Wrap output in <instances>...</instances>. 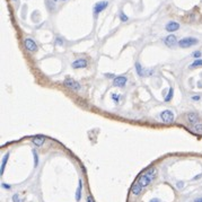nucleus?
<instances>
[{
    "mask_svg": "<svg viewBox=\"0 0 202 202\" xmlns=\"http://www.w3.org/2000/svg\"><path fill=\"white\" fill-rule=\"evenodd\" d=\"M62 1H66V0H62Z\"/></svg>",
    "mask_w": 202,
    "mask_h": 202,
    "instance_id": "nucleus-33",
    "label": "nucleus"
},
{
    "mask_svg": "<svg viewBox=\"0 0 202 202\" xmlns=\"http://www.w3.org/2000/svg\"><path fill=\"white\" fill-rule=\"evenodd\" d=\"M13 201L14 202H24V200L19 197L18 193H16V194H14V195H13Z\"/></svg>",
    "mask_w": 202,
    "mask_h": 202,
    "instance_id": "nucleus-20",
    "label": "nucleus"
},
{
    "mask_svg": "<svg viewBox=\"0 0 202 202\" xmlns=\"http://www.w3.org/2000/svg\"><path fill=\"white\" fill-rule=\"evenodd\" d=\"M53 1H58V0H53Z\"/></svg>",
    "mask_w": 202,
    "mask_h": 202,
    "instance_id": "nucleus-32",
    "label": "nucleus"
},
{
    "mask_svg": "<svg viewBox=\"0 0 202 202\" xmlns=\"http://www.w3.org/2000/svg\"><path fill=\"white\" fill-rule=\"evenodd\" d=\"M112 99H113L115 103H119V101H120V96H119L117 94H112Z\"/></svg>",
    "mask_w": 202,
    "mask_h": 202,
    "instance_id": "nucleus-22",
    "label": "nucleus"
},
{
    "mask_svg": "<svg viewBox=\"0 0 202 202\" xmlns=\"http://www.w3.org/2000/svg\"><path fill=\"white\" fill-rule=\"evenodd\" d=\"M164 43H165L167 46L173 48V46H175L179 42H177V40H176V36H175V35H168V36H166L165 38H164Z\"/></svg>",
    "mask_w": 202,
    "mask_h": 202,
    "instance_id": "nucleus-8",
    "label": "nucleus"
},
{
    "mask_svg": "<svg viewBox=\"0 0 202 202\" xmlns=\"http://www.w3.org/2000/svg\"><path fill=\"white\" fill-rule=\"evenodd\" d=\"M109 6V2L107 1H99L97 2L95 6H94V14L95 15H98L101 11H103L106 7Z\"/></svg>",
    "mask_w": 202,
    "mask_h": 202,
    "instance_id": "nucleus-6",
    "label": "nucleus"
},
{
    "mask_svg": "<svg viewBox=\"0 0 202 202\" xmlns=\"http://www.w3.org/2000/svg\"><path fill=\"white\" fill-rule=\"evenodd\" d=\"M131 191H132V193L134 194V195H139L140 193H141V191H142V189L138 185L137 183H134L132 185V189H131Z\"/></svg>",
    "mask_w": 202,
    "mask_h": 202,
    "instance_id": "nucleus-13",
    "label": "nucleus"
},
{
    "mask_svg": "<svg viewBox=\"0 0 202 202\" xmlns=\"http://www.w3.org/2000/svg\"><path fill=\"white\" fill-rule=\"evenodd\" d=\"M87 202H95V200H94V198H93L92 194H89V195L87 197Z\"/></svg>",
    "mask_w": 202,
    "mask_h": 202,
    "instance_id": "nucleus-26",
    "label": "nucleus"
},
{
    "mask_svg": "<svg viewBox=\"0 0 202 202\" xmlns=\"http://www.w3.org/2000/svg\"><path fill=\"white\" fill-rule=\"evenodd\" d=\"M149 202H159V200L158 199H152V200H150Z\"/></svg>",
    "mask_w": 202,
    "mask_h": 202,
    "instance_id": "nucleus-30",
    "label": "nucleus"
},
{
    "mask_svg": "<svg viewBox=\"0 0 202 202\" xmlns=\"http://www.w3.org/2000/svg\"><path fill=\"white\" fill-rule=\"evenodd\" d=\"M200 99V96H192V101H199Z\"/></svg>",
    "mask_w": 202,
    "mask_h": 202,
    "instance_id": "nucleus-28",
    "label": "nucleus"
},
{
    "mask_svg": "<svg viewBox=\"0 0 202 202\" xmlns=\"http://www.w3.org/2000/svg\"><path fill=\"white\" fill-rule=\"evenodd\" d=\"M87 67V61L85 59H77L72 62V68L79 69V68H86Z\"/></svg>",
    "mask_w": 202,
    "mask_h": 202,
    "instance_id": "nucleus-9",
    "label": "nucleus"
},
{
    "mask_svg": "<svg viewBox=\"0 0 202 202\" xmlns=\"http://www.w3.org/2000/svg\"><path fill=\"white\" fill-rule=\"evenodd\" d=\"M173 94H174V89L173 88H169V92H168V95L165 97V102H169L172 98H173Z\"/></svg>",
    "mask_w": 202,
    "mask_h": 202,
    "instance_id": "nucleus-19",
    "label": "nucleus"
},
{
    "mask_svg": "<svg viewBox=\"0 0 202 202\" xmlns=\"http://www.w3.org/2000/svg\"><path fill=\"white\" fill-rule=\"evenodd\" d=\"M24 45L30 52H36L37 51V44L32 38H25L24 40Z\"/></svg>",
    "mask_w": 202,
    "mask_h": 202,
    "instance_id": "nucleus-5",
    "label": "nucleus"
},
{
    "mask_svg": "<svg viewBox=\"0 0 202 202\" xmlns=\"http://www.w3.org/2000/svg\"><path fill=\"white\" fill-rule=\"evenodd\" d=\"M8 158H9V154H6L2 158V163H1V174H3V170H5V167H6V164L8 162Z\"/></svg>",
    "mask_w": 202,
    "mask_h": 202,
    "instance_id": "nucleus-14",
    "label": "nucleus"
},
{
    "mask_svg": "<svg viewBox=\"0 0 202 202\" xmlns=\"http://www.w3.org/2000/svg\"><path fill=\"white\" fill-rule=\"evenodd\" d=\"M200 66H202V59H198L190 66V68H195V67H200Z\"/></svg>",
    "mask_w": 202,
    "mask_h": 202,
    "instance_id": "nucleus-18",
    "label": "nucleus"
},
{
    "mask_svg": "<svg viewBox=\"0 0 202 202\" xmlns=\"http://www.w3.org/2000/svg\"><path fill=\"white\" fill-rule=\"evenodd\" d=\"M119 16H120V19H121V21H128V19H129L128 16H127V15H124V13H123V11H121Z\"/></svg>",
    "mask_w": 202,
    "mask_h": 202,
    "instance_id": "nucleus-21",
    "label": "nucleus"
},
{
    "mask_svg": "<svg viewBox=\"0 0 202 202\" xmlns=\"http://www.w3.org/2000/svg\"><path fill=\"white\" fill-rule=\"evenodd\" d=\"M127 84V77L125 76H117L113 80V85L115 87H124Z\"/></svg>",
    "mask_w": 202,
    "mask_h": 202,
    "instance_id": "nucleus-7",
    "label": "nucleus"
},
{
    "mask_svg": "<svg viewBox=\"0 0 202 202\" xmlns=\"http://www.w3.org/2000/svg\"><path fill=\"white\" fill-rule=\"evenodd\" d=\"M55 43H56L58 45H62V44H63V40L60 38V37H56V38H55Z\"/></svg>",
    "mask_w": 202,
    "mask_h": 202,
    "instance_id": "nucleus-24",
    "label": "nucleus"
},
{
    "mask_svg": "<svg viewBox=\"0 0 202 202\" xmlns=\"http://www.w3.org/2000/svg\"><path fill=\"white\" fill-rule=\"evenodd\" d=\"M160 117H162V120H163L164 122L170 123V122L174 121V113L169 110L163 111V112L160 113Z\"/></svg>",
    "mask_w": 202,
    "mask_h": 202,
    "instance_id": "nucleus-4",
    "label": "nucleus"
},
{
    "mask_svg": "<svg viewBox=\"0 0 202 202\" xmlns=\"http://www.w3.org/2000/svg\"><path fill=\"white\" fill-rule=\"evenodd\" d=\"M81 187H83V183H81V181L79 180V186H78L77 193H76V200H77V201H79L80 198H81Z\"/></svg>",
    "mask_w": 202,
    "mask_h": 202,
    "instance_id": "nucleus-16",
    "label": "nucleus"
},
{
    "mask_svg": "<svg viewBox=\"0 0 202 202\" xmlns=\"http://www.w3.org/2000/svg\"><path fill=\"white\" fill-rule=\"evenodd\" d=\"M194 202H202V198H198V199H195Z\"/></svg>",
    "mask_w": 202,
    "mask_h": 202,
    "instance_id": "nucleus-29",
    "label": "nucleus"
},
{
    "mask_svg": "<svg viewBox=\"0 0 202 202\" xmlns=\"http://www.w3.org/2000/svg\"><path fill=\"white\" fill-rule=\"evenodd\" d=\"M176 186H177V189H182L184 186V182H182V181L177 182V183H176Z\"/></svg>",
    "mask_w": 202,
    "mask_h": 202,
    "instance_id": "nucleus-25",
    "label": "nucleus"
},
{
    "mask_svg": "<svg viewBox=\"0 0 202 202\" xmlns=\"http://www.w3.org/2000/svg\"><path fill=\"white\" fill-rule=\"evenodd\" d=\"M63 84H64V86H67L68 88H70V89H72V91H76V92H78L79 89H80V84L78 83V81H76L74 79L72 78H66L64 79V81H63Z\"/></svg>",
    "mask_w": 202,
    "mask_h": 202,
    "instance_id": "nucleus-3",
    "label": "nucleus"
},
{
    "mask_svg": "<svg viewBox=\"0 0 202 202\" xmlns=\"http://www.w3.org/2000/svg\"><path fill=\"white\" fill-rule=\"evenodd\" d=\"M33 154H34V157H35V166L37 165V162H38V158H37V154L35 151H33Z\"/></svg>",
    "mask_w": 202,
    "mask_h": 202,
    "instance_id": "nucleus-27",
    "label": "nucleus"
},
{
    "mask_svg": "<svg viewBox=\"0 0 202 202\" xmlns=\"http://www.w3.org/2000/svg\"><path fill=\"white\" fill-rule=\"evenodd\" d=\"M187 121H189L190 123H198V121H199V115H198L197 113L191 112V113L187 114Z\"/></svg>",
    "mask_w": 202,
    "mask_h": 202,
    "instance_id": "nucleus-11",
    "label": "nucleus"
},
{
    "mask_svg": "<svg viewBox=\"0 0 202 202\" xmlns=\"http://www.w3.org/2000/svg\"><path fill=\"white\" fill-rule=\"evenodd\" d=\"M156 175H157V168H156V167H151V168H149L148 170H146V172L137 180L136 183L138 184L141 189H145V187H147L148 185L154 181V179L156 177Z\"/></svg>",
    "mask_w": 202,
    "mask_h": 202,
    "instance_id": "nucleus-1",
    "label": "nucleus"
},
{
    "mask_svg": "<svg viewBox=\"0 0 202 202\" xmlns=\"http://www.w3.org/2000/svg\"><path fill=\"white\" fill-rule=\"evenodd\" d=\"M14 1H17V0H14Z\"/></svg>",
    "mask_w": 202,
    "mask_h": 202,
    "instance_id": "nucleus-34",
    "label": "nucleus"
},
{
    "mask_svg": "<svg viewBox=\"0 0 202 202\" xmlns=\"http://www.w3.org/2000/svg\"><path fill=\"white\" fill-rule=\"evenodd\" d=\"M45 141V138L44 137H41V136H37V137H34L33 138V144L37 146V147H41Z\"/></svg>",
    "mask_w": 202,
    "mask_h": 202,
    "instance_id": "nucleus-12",
    "label": "nucleus"
},
{
    "mask_svg": "<svg viewBox=\"0 0 202 202\" xmlns=\"http://www.w3.org/2000/svg\"><path fill=\"white\" fill-rule=\"evenodd\" d=\"M198 43H199V41L194 37H184L179 41V45L181 48H190V46H193Z\"/></svg>",
    "mask_w": 202,
    "mask_h": 202,
    "instance_id": "nucleus-2",
    "label": "nucleus"
},
{
    "mask_svg": "<svg viewBox=\"0 0 202 202\" xmlns=\"http://www.w3.org/2000/svg\"><path fill=\"white\" fill-rule=\"evenodd\" d=\"M193 56L195 58V60H198V59L201 56V52H200V51H195V52H193Z\"/></svg>",
    "mask_w": 202,
    "mask_h": 202,
    "instance_id": "nucleus-23",
    "label": "nucleus"
},
{
    "mask_svg": "<svg viewBox=\"0 0 202 202\" xmlns=\"http://www.w3.org/2000/svg\"><path fill=\"white\" fill-rule=\"evenodd\" d=\"M192 130H193L194 132H197V133H202V124L197 123L195 125L192 127Z\"/></svg>",
    "mask_w": 202,
    "mask_h": 202,
    "instance_id": "nucleus-17",
    "label": "nucleus"
},
{
    "mask_svg": "<svg viewBox=\"0 0 202 202\" xmlns=\"http://www.w3.org/2000/svg\"><path fill=\"white\" fill-rule=\"evenodd\" d=\"M136 70H137V72H138L139 76H141V77H142V76H145V72H146V71L142 69V67H141V64H140L139 62H137V63H136Z\"/></svg>",
    "mask_w": 202,
    "mask_h": 202,
    "instance_id": "nucleus-15",
    "label": "nucleus"
},
{
    "mask_svg": "<svg viewBox=\"0 0 202 202\" xmlns=\"http://www.w3.org/2000/svg\"><path fill=\"white\" fill-rule=\"evenodd\" d=\"M165 28L167 32H175L180 28V24L176 23V21H169V23L166 24Z\"/></svg>",
    "mask_w": 202,
    "mask_h": 202,
    "instance_id": "nucleus-10",
    "label": "nucleus"
},
{
    "mask_svg": "<svg viewBox=\"0 0 202 202\" xmlns=\"http://www.w3.org/2000/svg\"><path fill=\"white\" fill-rule=\"evenodd\" d=\"M2 186H3V187H7V189H10V186H9V185H6L5 183H2Z\"/></svg>",
    "mask_w": 202,
    "mask_h": 202,
    "instance_id": "nucleus-31",
    "label": "nucleus"
}]
</instances>
